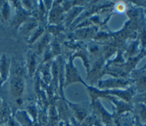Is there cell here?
<instances>
[{
	"instance_id": "6da1fadb",
	"label": "cell",
	"mask_w": 146,
	"mask_h": 126,
	"mask_svg": "<svg viewBox=\"0 0 146 126\" xmlns=\"http://www.w3.org/2000/svg\"><path fill=\"white\" fill-rule=\"evenodd\" d=\"M11 87L13 91L17 95H20L23 90L22 81L18 78H14L11 82Z\"/></svg>"
}]
</instances>
